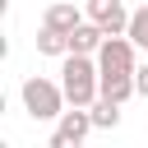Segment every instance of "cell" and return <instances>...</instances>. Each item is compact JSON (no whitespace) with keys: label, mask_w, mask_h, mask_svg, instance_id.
Segmentation results:
<instances>
[{"label":"cell","mask_w":148,"mask_h":148,"mask_svg":"<svg viewBox=\"0 0 148 148\" xmlns=\"http://www.w3.org/2000/svg\"><path fill=\"white\" fill-rule=\"evenodd\" d=\"M134 51H139V46H134L130 32H106V42H102V51H97L102 74H134V69H139Z\"/></svg>","instance_id":"3"},{"label":"cell","mask_w":148,"mask_h":148,"mask_svg":"<svg viewBox=\"0 0 148 148\" xmlns=\"http://www.w3.org/2000/svg\"><path fill=\"white\" fill-rule=\"evenodd\" d=\"M125 32L134 37V46H139V51H148V5L130 9V28H125Z\"/></svg>","instance_id":"11"},{"label":"cell","mask_w":148,"mask_h":148,"mask_svg":"<svg viewBox=\"0 0 148 148\" xmlns=\"http://www.w3.org/2000/svg\"><path fill=\"white\" fill-rule=\"evenodd\" d=\"M102 42H106V28H102V23H92V18H83V23L69 32V51H79V56H97V51H102Z\"/></svg>","instance_id":"6"},{"label":"cell","mask_w":148,"mask_h":148,"mask_svg":"<svg viewBox=\"0 0 148 148\" xmlns=\"http://www.w3.org/2000/svg\"><path fill=\"white\" fill-rule=\"evenodd\" d=\"M88 111H92V125L97 130H116L120 125V102H111V97H97Z\"/></svg>","instance_id":"10"},{"label":"cell","mask_w":148,"mask_h":148,"mask_svg":"<svg viewBox=\"0 0 148 148\" xmlns=\"http://www.w3.org/2000/svg\"><path fill=\"white\" fill-rule=\"evenodd\" d=\"M18 97H23V111L32 116V120H60V111H65V88L60 83H51V79H42V74H32V79H23V88H18Z\"/></svg>","instance_id":"2"},{"label":"cell","mask_w":148,"mask_h":148,"mask_svg":"<svg viewBox=\"0 0 148 148\" xmlns=\"http://www.w3.org/2000/svg\"><path fill=\"white\" fill-rule=\"evenodd\" d=\"M37 56H69V32H60V28H51V23H42L37 28Z\"/></svg>","instance_id":"8"},{"label":"cell","mask_w":148,"mask_h":148,"mask_svg":"<svg viewBox=\"0 0 148 148\" xmlns=\"http://www.w3.org/2000/svg\"><path fill=\"white\" fill-rule=\"evenodd\" d=\"M83 18H88V14H83L74 0H56V5H46V14H42V23H51V28H60V32H74Z\"/></svg>","instance_id":"7"},{"label":"cell","mask_w":148,"mask_h":148,"mask_svg":"<svg viewBox=\"0 0 148 148\" xmlns=\"http://www.w3.org/2000/svg\"><path fill=\"white\" fill-rule=\"evenodd\" d=\"M60 88H65L69 106H92L102 97V65H97V56L69 51L65 65H60Z\"/></svg>","instance_id":"1"},{"label":"cell","mask_w":148,"mask_h":148,"mask_svg":"<svg viewBox=\"0 0 148 148\" xmlns=\"http://www.w3.org/2000/svg\"><path fill=\"white\" fill-rule=\"evenodd\" d=\"M83 14H88L92 23H102L106 32H125V28H130L125 0H83Z\"/></svg>","instance_id":"5"},{"label":"cell","mask_w":148,"mask_h":148,"mask_svg":"<svg viewBox=\"0 0 148 148\" xmlns=\"http://www.w3.org/2000/svg\"><path fill=\"white\" fill-rule=\"evenodd\" d=\"M139 92V83H134V74H102V97H111V102H130Z\"/></svg>","instance_id":"9"},{"label":"cell","mask_w":148,"mask_h":148,"mask_svg":"<svg viewBox=\"0 0 148 148\" xmlns=\"http://www.w3.org/2000/svg\"><path fill=\"white\" fill-rule=\"evenodd\" d=\"M134 83H139V97L148 102V65H139V69H134Z\"/></svg>","instance_id":"12"},{"label":"cell","mask_w":148,"mask_h":148,"mask_svg":"<svg viewBox=\"0 0 148 148\" xmlns=\"http://www.w3.org/2000/svg\"><path fill=\"white\" fill-rule=\"evenodd\" d=\"M92 130H97V125H92V111H88V106H69V111H60V120H56L51 148H79Z\"/></svg>","instance_id":"4"}]
</instances>
